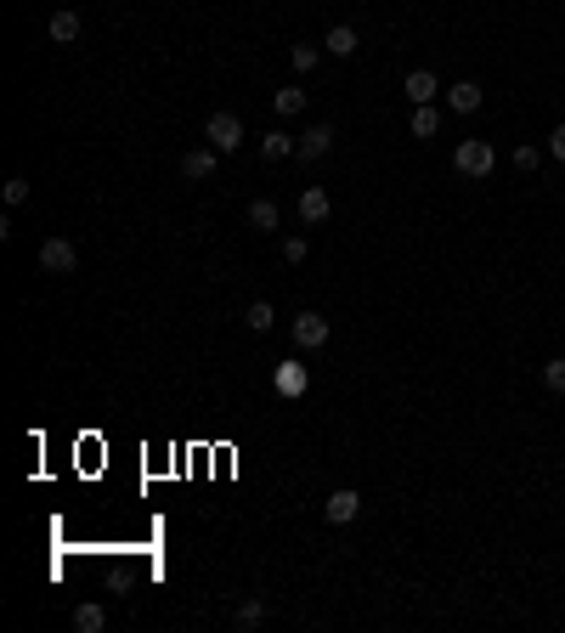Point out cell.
Returning <instances> with one entry per match:
<instances>
[{"mask_svg":"<svg viewBox=\"0 0 565 633\" xmlns=\"http://www.w3.org/2000/svg\"><path fill=\"white\" fill-rule=\"evenodd\" d=\"M452 170L458 176H469V181H487L497 170V153H492V142L487 136H464L452 147Z\"/></svg>","mask_w":565,"mask_h":633,"instance_id":"6da1fadb","label":"cell"},{"mask_svg":"<svg viewBox=\"0 0 565 633\" xmlns=\"http://www.w3.org/2000/svg\"><path fill=\"white\" fill-rule=\"evenodd\" d=\"M204 136H209V147H215V153H238V147H243V119L221 108V114L204 119Z\"/></svg>","mask_w":565,"mask_h":633,"instance_id":"7a4b0ae2","label":"cell"},{"mask_svg":"<svg viewBox=\"0 0 565 633\" xmlns=\"http://www.w3.org/2000/svg\"><path fill=\"white\" fill-rule=\"evenodd\" d=\"M288 334H295V345H300V351H323V345L333 340V323H328L323 311H300L295 323H288Z\"/></svg>","mask_w":565,"mask_h":633,"instance_id":"3957f363","label":"cell"},{"mask_svg":"<svg viewBox=\"0 0 565 633\" xmlns=\"http://www.w3.org/2000/svg\"><path fill=\"white\" fill-rule=\"evenodd\" d=\"M40 271L68 278V271H79V249H74L68 238H46V243H40Z\"/></svg>","mask_w":565,"mask_h":633,"instance_id":"277c9868","label":"cell"},{"mask_svg":"<svg viewBox=\"0 0 565 633\" xmlns=\"http://www.w3.org/2000/svg\"><path fill=\"white\" fill-rule=\"evenodd\" d=\"M323 515H328V526H351V520L362 515V492H357V487L328 492V498H323Z\"/></svg>","mask_w":565,"mask_h":633,"instance_id":"5b68a950","label":"cell"},{"mask_svg":"<svg viewBox=\"0 0 565 633\" xmlns=\"http://www.w3.org/2000/svg\"><path fill=\"white\" fill-rule=\"evenodd\" d=\"M402 96L413 102V108H430V102H435V96H442V79H435L430 69H413V74L402 79Z\"/></svg>","mask_w":565,"mask_h":633,"instance_id":"8992f818","label":"cell"},{"mask_svg":"<svg viewBox=\"0 0 565 633\" xmlns=\"http://www.w3.org/2000/svg\"><path fill=\"white\" fill-rule=\"evenodd\" d=\"M300 226H323L328 216H333V198L323 193V187H300Z\"/></svg>","mask_w":565,"mask_h":633,"instance_id":"52a82bcc","label":"cell"},{"mask_svg":"<svg viewBox=\"0 0 565 633\" xmlns=\"http://www.w3.org/2000/svg\"><path fill=\"white\" fill-rule=\"evenodd\" d=\"M46 34L57 40V46H74L79 34H86V17H79L74 6H62V12H51V23H46Z\"/></svg>","mask_w":565,"mask_h":633,"instance_id":"ba28073f","label":"cell"},{"mask_svg":"<svg viewBox=\"0 0 565 633\" xmlns=\"http://www.w3.org/2000/svg\"><path fill=\"white\" fill-rule=\"evenodd\" d=\"M221 159H226V153H215V147H193V153L181 159V176H187V181H209Z\"/></svg>","mask_w":565,"mask_h":633,"instance_id":"9c48e42d","label":"cell"},{"mask_svg":"<svg viewBox=\"0 0 565 633\" xmlns=\"http://www.w3.org/2000/svg\"><path fill=\"white\" fill-rule=\"evenodd\" d=\"M323 51H328V57H357V51H362V34L351 29V23H333V29L323 34Z\"/></svg>","mask_w":565,"mask_h":633,"instance_id":"30bf717a","label":"cell"},{"mask_svg":"<svg viewBox=\"0 0 565 633\" xmlns=\"http://www.w3.org/2000/svg\"><path fill=\"white\" fill-rule=\"evenodd\" d=\"M333 124H305V136H300V159H328L333 153Z\"/></svg>","mask_w":565,"mask_h":633,"instance_id":"8fae6325","label":"cell"},{"mask_svg":"<svg viewBox=\"0 0 565 633\" xmlns=\"http://www.w3.org/2000/svg\"><path fill=\"white\" fill-rule=\"evenodd\" d=\"M480 102H487V91H480L475 79H458V86H447V108H452V114H480Z\"/></svg>","mask_w":565,"mask_h":633,"instance_id":"7c38bea8","label":"cell"},{"mask_svg":"<svg viewBox=\"0 0 565 633\" xmlns=\"http://www.w3.org/2000/svg\"><path fill=\"white\" fill-rule=\"evenodd\" d=\"M260 153H266L271 164H283V159H295V153H300V136H288V131H266V136H260Z\"/></svg>","mask_w":565,"mask_h":633,"instance_id":"4fadbf2b","label":"cell"},{"mask_svg":"<svg viewBox=\"0 0 565 633\" xmlns=\"http://www.w3.org/2000/svg\"><path fill=\"white\" fill-rule=\"evenodd\" d=\"M271 617V610H266V600H238V610H232V628L238 633H249V628H260Z\"/></svg>","mask_w":565,"mask_h":633,"instance_id":"5bb4252c","label":"cell"},{"mask_svg":"<svg viewBox=\"0 0 565 633\" xmlns=\"http://www.w3.org/2000/svg\"><path fill=\"white\" fill-rule=\"evenodd\" d=\"M74 628H79V633H102V628H108V610H102L96 600L74 605Z\"/></svg>","mask_w":565,"mask_h":633,"instance_id":"9a60e30c","label":"cell"},{"mask_svg":"<svg viewBox=\"0 0 565 633\" xmlns=\"http://www.w3.org/2000/svg\"><path fill=\"white\" fill-rule=\"evenodd\" d=\"M271 108H278L283 119H295V114H305V91H300V86H283V91H271Z\"/></svg>","mask_w":565,"mask_h":633,"instance_id":"2e32d148","label":"cell"},{"mask_svg":"<svg viewBox=\"0 0 565 633\" xmlns=\"http://www.w3.org/2000/svg\"><path fill=\"white\" fill-rule=\"evenodd\" d=\"M407 131H413L418 142H430L435 131H442V114H435V102H430V108H413V124H407Z\"/></svg>","mask_w":565,"mask_h":633,"instance_id":"e0dca14e","label":"cell"},{"mask_svg":"<svg viewBox=\"0 0 565 633\" xmlns=\"http://www.w3.org/2000/svg\"><path fill=\"white\" fill-rule=\"evenodd\" d=\"M249 226L278 232V198H255V204H249Z\"/></svg>","mask_w":565,"mask_h":633,"instance_id":"ac0fdd59","label":"cell"},{"mask_svg":"<svg viewBox=\"0 0 565 633\" xmlns=\"http://www.w3.org/2000/svg\"><path fill=\"white\" fill-rule=\"evenodd\" d=\"M323 57H328V51H323V46H305V40H300V46H288V62H295L300 74H311V69H317Z\"/></svg>","mask_w":565,"mask_h":633,"instance_id":"d6986e66","label":"cell"},{"mask_svg":"<svg viewBox=\"0 0 565 633\" xmlns=\"http://www.w3.org/2000/svg\"><path fill=\"white\" fill-rule=\"evenodd\" d=\"M542 390L565 396V356H549V362H542Z\"/></svg>","mask_w":565,"mask_h":633,"instance_id":"ffe728a7","label":"cell"},{"mask_svg":"<svg viewBox=\"0 0 565 633\" xmlns=\"http://www.w3.org/2000/svg\"><path fill=\"white\" fill-rule=\"evenodd\" d=\"M243 323H249V328H255V334H271V323H278V311H271L266 300H255V306H249V311H243Z\"/></svg>","mask_w":565,"mask_h":633,"instance_id":"44dd1931","label":"cell"},{"mask_svg":"<svg viewBox=\"0 0 565 633\" xmlns=\"http://www.w3.org/2000/svg\"><path fill=\"white\" fill-rule=\"evenodd\" d=\"M6 204H29V176H6Z\"/></svg>","mask_w":565,"mask_h":633,"instance_id":"7402d4cb","label":"cell"},{"mask_svg":"<svg viewBox=\"0 0 565 633\" xmlns=\"http://www.w3.org/2000/svg\"><path fill=\"white\" fill-rule=\"evenodd\" d=\"M537 164H542V153H537L532 142H520V147H515V170H537Z\"/></svg>","mask_w":565,"mask_h":633,"instance_id":"603a6c76","label":"cell"},{"mask_svg":"<svg viewBox=\"0 0 565 633\" xmlns=\"http://www.w3.org/2000/svg\"><path fill=\"white\" fill-rule=\"evenodd\" d=\"M283 261L300 266V261H305V238H283Z\"/></svg>","mask_w":565,"mask_h":633,"instance_id":"cb8c5ba5","label":"cell"},{"mask_svg":"<svg viewBox=\"0 0 565 633\" xmlns=\"http://www.w3.org/2000/svg\"><path fill=\"white\" fill-rule=\"evenodd\" d=\"M549 153L565 164V124H554V131H549Z\"/></svg>","mask_w":565,"mask_h":633,"instance_id":"d4e9b609","label":"cell"}]
</instances>
